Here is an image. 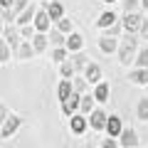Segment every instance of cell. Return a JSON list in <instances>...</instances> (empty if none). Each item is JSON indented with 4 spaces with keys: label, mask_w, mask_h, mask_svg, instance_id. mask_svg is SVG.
<instances>
[{
    "label": "cell",
    "mask_w": 148,
    "mask_h": 148,
    "mask_svg": "<svg viewBox=\"0 0 148 148\" xmlns=\"http://www.w3.org/2000/svg\"><path fill=\"white\" fill-rule=\"evenodd\" d=\"M136 47H138V35H128L121 40V45H119V62L123 64V67H128L131 62H136Z\"/></svg>",
    "instance_id": "cell-1"
},
{
    "label": "cell",
    "mask_w": 148,
    "mask_h": 148,
    "mask_svg": "<svg viewBox=\"0 0 148 148\" xmlns=\"http://www.w3.org/2000/svg\"><path fill=\"white\" fill-rule=\"evenodd\" d=\"M20 123H22V119L17 116V114H8V111L3 109V126H0V136H3V138H10L12 133L20 128Z\"/></svg>",
    "instance_id": "cell-2"
},
{
    "label": "cell",
    "mask_w": 148,
    "mask_h": 148,
    "mask_svg": "<svg viewBox=\"0 0 148 148\" xmlns=\"http://www.w3.org/2000/svg\"><path fill=\"white\" fill-rule=\"evenodd\" d=\"M121 25H123V32H128V35H138V32H141V25H143L141 12H123Z\"/></svg>",
    "instance_id": "cell-3"
},
{
    "label": "cell",
    "mask_w": 148,
    "mask_h": 148,
    "mask_svg": "<svg viewBox=\"0 0 148 148\" xmlns=\"http://www.w3.org/2000/svg\"><path fill=\"white\" fill-rule=\"evenodd\" d=\"M82 96L84 94H77V91H74L72 96H69V99H64V101H59V106H62V114L67 119H72L74 114H77V111H79V104H82Z\"/></svg>",
    "instance_id": "cell-4"
},
{
    "label": "cell",
    "mask_w": 148,
    "mask_h": 148,
    "mask_svg": "<svg viewBox=\"0 0 148 148\" xmlns=\"http://www.w3.org/2000/svg\"><path fill=\"white\" fill-rule=\"evenodd\" d=\"M106 123H109V114L104 109H94L89 114V126L94 131H106Z\"/></svg>",
    "instance_id": "cell-5"
},
{
    "label": "cell",
    "mask_w": 148,
    "mask_h": 148,
    "mask_svg": "<svg viewBox=\"0 0 148 148\" xmlns=\"http://www.w3.org/2000/svg\"><path fill=\"white\" fill-rule=\"evenodd\" d=\"M119 45H121V42H119L114 35H101V37H99V49H101L104 54H114V52H119Z\"/></svg>",
    "instance_id": "cell-6"
},
{
    "label": "cell",
    "mask_w": 148,
    "mask_h": 148,
    "mask_svg": "<svg viewBox=\"0 0 148 148\" xmlns=\"http://www.w3.org/2000/svg\"><path fill=\"white\" fill-rule=\"evenodd\" d=\"M37 12H40V8H37L35 3H30V5L25 8V12H22V15L17 17V20H15V25H17V27H25V25H32V22H35V17H37Z\"/></svg>",
    "instance_id": "cell-7"
},
{
    "label": "cell",
    "mask_w": 148,
    "mask_h": 148,
    "mask_svg": "<svg viewBox=\"0 0 148 148\" xmlns=\"http://www.w3.org/2000/svg\"><path fill=\"white\" fill-rule=\"evenodd\" d=\"M128 82H131L133 86H148V69L143 67H136L128 72Z\"/></svg>",
    "instance_id": "cell-8"
},
{
    "label": "cell",
    "mask_w": 148,
    "mask_h": 148,
    "mask_svg": "<svg viewBox=\"0 0 148 148\" xmlns=\"http://www.w3.org/2000/svg\"><path fill=\"white\" fill-rule=\"evenodd\" d=\"M86 126H89V116H84V114H74L72 119H69V128H72V133H84Z\"/></svg>",
    "instance_id": "cell-9"
},
{
    "label": "cell",
    "mask_w": 148,
    "mask_h": 148,
    "mask_svg": "<svg viewBox=\"0 0 148 148\" xmlns=\"http://www.w3.org/2000/svg\"><path fill=\"white\" fill-rule=\"evenodd\" d=\"M123 121H121V116H116V114H114V116H109V123H106V133H109L111 138H119L123 133Z\"/></svg>",
    "instance_id": "cell-10"
},
{
    "label": "cell",
    "mask_w": 148,
    "mask_h": 148,
    "mask_svg": "<svg viewBox=\"0 0 148 148\" xmlns=\"http://www.w3.org/2000/svg\"><path fill=\"white\" fill-rule=\"evenodd\" d=\"M119 143H121L123 148H138V133L133 131L131 126H128V128H123V133L119 136Z\"/></svg>",
    "instance_id": "cell-11"
},
{
    "label": "cell",
    "mask_w": 148,
    "mask_h": 148,
    "mask_svg": "<svg viewBox=\"0 0 148 148\" xmlns=\"http://www.w3.org/2000/svg\"><path fill=\"white\" fill-rule=\"evenodd\" d=\"M27 5H30V0H15V5H12V10L10 12H3V20H5V22H15L17 20V17H20L22 15V12H25V8Z\"/></svg>",
    "instance_id": "cell-12"
},
{
    "label": "cell",
    "mask_w": 148,
    "mask_h": 148,
    "mask_svg": "<svg viewBox=\"0 0 148 148\" xmlns=\"http://www.w3.org/2000/svg\"><path fill=\"white\" fill-rule=\"evenodd\" d=\"M49 22H52V17H49V12L42 8V10L37 12V17H35V22H32V25H35L37 32H45V35H47V32H49Z\"/></svg>",
    "instance_id": "cell-13"
},
{
    "label": "cell",
    "mask_w": 148,
    "mask_h": 148,
    "mask_svg": "<svg viewBox=\"0 0 148 148\" xmlns=\"http://www.w3.org/2000/svg\"><path fill=\"white\" fill-rule=\"evenodd\" d=\"M84 77H86V82L94 84V86L99 84V82H104V79H101V67H99L96 62H89V67L84 69Z\"/></svg>",
    "instance_id": "cell-14"
},
{
    "label": "cell",
    "mask_w": 148,
    "mask_h": 148,
    "mask_svg": "<svg viewBox=\"0 0 148 148\" xmlns=\"http://www.w3.org/2000/svg\"><path fill=\"white\" fill-rule=\"evenodd\" d=\"M64 47L69 49V54L82 52V47H84V37H82L79 32H72V35H67V45H64Z\"/></svg>",
    "instance_id": "cell-15"
},
{
    "label": "cell",
    "mask_w": 148,
    "mask_h": 148,
    "mask_svg": "<svg viewBox=\"0 0 148 148\" xmlns=\"http://www.w3.org/2000/svg\"><path fill=\"white\" fill-rule=\"evenodd\" d=\"M45 10L49 12L52 22H57V20H62V17H64V5L59 3V0H52V3H45Z\"/></svg>",
    "instance_id": "cell-16"
},
{
    "label": "cell",
    "mask_w": 148,
    "mask_h": 148,
    "mask_svg": "<svg viewBox=\"0 0 148 148\" xmlns=\"http://www.w3.org/2000/svg\"><path fill=\"white\" fill-rule=\"evenodd\" d=\"M109 94H111L109 82H99V84L94 86V99L99 101V104H106V101H109Z\"/></svg>",
    "instance_id": "cell-17"
},
{
    "label": "cell",
    "mask_w": 148,
    "mask_h": 148,
    "mask_svg": "<svg viewBox=\"0 0 148 148\" xmlns=\"http://www.w3.org/2000/svg\"><path fill=\"white\" fill-rule=\"evenodd\" d=\"M35 54H37V49L32 47V42H30V40H25V42H22L20 47L15 49V57H17V59H32Z\"/></svg>",
    "instance_id": "cell-18"
},
{
    "label": "cell",
    "mask_w": 148,
    "mask_h": 148,
    "mask_svg": "<svg viewBox=\"0 0 148 148\" xmlns=\"http://www.w3.org/2000/svg\"><path fill=\"white\" fill-rule=\"evenodd\" d=\"M72 94H74V82L72 79H62L59 86H57V99L64 101V99H69Z\"/></svg>",
    "instance_id": "cell-19"
},
{
    "label": "cell",
    "mask_w": 148,
    "mask_h": 148,
    "mask_svg": "<svg viewBox=\"0 0 148 148\" xmlns=\"http://www.w3.org/2000/svg\"><path fill=\"white\" fill-rule=\"evenodd\" d=\"M3 40H8V42L12 45V47H20L22 42H25V37H22V32H17V30H12V27H5V32H3Z\"/></svg>",
    "instance_id": "cell-20"
},
{
    "label": "cell",
    "mask_w": 148,
    "mask_h": 148,
    "mask_svg": "<svg viewBox=\"0 0 148 148\" xmlns=\"http://www.w3.org/2000/svg\"><path fill=\"white\" fill-rule=\"evenodd\" d=\"M116 22H119V15H116V12H111V10H106V12H101V15H99L96 25H99L101 30H109V27L116 25Z\"/></svg>",
    "instance_id": "cell-21"
},
{
    "label": "cell",
    "mask_w": 148,
    "mask_h": 148,
    "mask_svg": "<svg viewBox=\"0 0 148 148\" xmlns=\"http://www.w3.org/2000/svg\"><path fill=\"white\" fill-rule=\"evenodd\" d=\"M94 109H96V99H94V94H84V96H82V104H79V114L89 116Z\"/></svg>",
    "instance_id": "cell-22"
},
{
    "label": "cell",
    "mask_w": 148,
    "mask_h": 148,
    "mask_svg": "<svg viewBox=\"0 0 148 148\" xmlns=\"http://www.w3.org/2000/svg\"><path fill=\"white\" fill-rule=\"evenodd\" d=\"M30 42H32V47L37 49V54H40V52H45V49H47V45H49V35H45V32H37Z\"/></svg>",
    "instance_id": "cell-23"
},
{
    "label": "cell",
    "mask_w": 148,
    "mask_h": 148,
    "mask_svg": "<svg viewBox=\"0 0 148 148\" xmlns=\"http://www.w3.org/2000/svg\"><path fill=\"white\" fill-rule=\"evenodd\" d=\"M69 59H72V54H69ZM62 62L59 64V74H62V79H74L77 77V67H74V62Z\"/></svg>",
    "instance_id": "cell-24"
},
{
    "label": "cell",
    "mask_w": 148,
    "mask_h": 148,
    "mask_svg": "<svg viewBox=\"0 0 148 148\" xmlns=\"http://www.w3.org/2000/svg\"><path fill=\"white\" fill-rule=\"evenodd\" d=\"M47 35H49V45H54V47H64V45H67V37H64V32H59L57 27H52Z\"/></svg>",
    "instance_id": "cell-25"
},
{
    "label": "cell",
    "mask_w": 148,
    "mask_h": 148,
    "mask_svg": "<svg viewBox=\"0 0 148 148\" xmlns=\"http://www.w3.org/2000/svg\"><path fill=\"white\" fill-rule=\"evenodd\" d=\"M72 62H74V67H77V72H84V69L89 67V57H86L84 52H74L72 54Z\"/></svg>",
    "instance_id": "cell-26"
},
{
    "label": "cell",
    "mask_w": 148,
    "mask_h": 148,
    "mask_svg": "<svg viewBox=\"0 0 148 148\" xmlns=\"http://www.w3.org/2000/svg\"><path fill=\"white\" fill-rule=\"evenodd\" d=\"M49 57H52V62L62 64V62H67V59H69V49H67V47H54Z\"/></svg>",
    "instance_id": "cell-27"
},
{
    "label": "cell",
    "mask_w": 148,
    "mask_h": 148,
    "mask_svg": "<svg viewBox=\"0 0 148 148\" xmlns=\"http://www.w3.org/2000/svg\"><path fill=\"white\" fill-rule=\"evenodd\" d=\"M136 116H138V121H148V96H143V99L138 101V106H136Z\"/></svg>",
    "instance_id": "cell-28"
},
{
    "label": "cell",
    "mask_w": 148,
    "mask_h": 148,
    "mask_svg": "<svg viewBox=\"0 0 148 148\" xmlns=\"http://www.w3.org/2000/svg\"><path fill=\"white\" fill-rule=\"evenodd\" d=\"M54 27H57L59 32H64V35H72V32H74V25H72V20H69V17L57 20V22H54Z\"/></svg>",
    "instance_id": "cell-29"
},
{
    "label": "cell",
    "mask_w": 148,
    "mask_h": 148,
    "mask_svg": "<svg viewBox=\"0 0 148 148\" xmlns=\"http://www.w3.org/2000/svg\"><path fill=\"white\" fill-rule=\"evenodd\" d=\"M74 91L77 94H86V89H89V82H86V77H74Z\"/></svg>",
    "instance_id": "cell-30"
},
{
    "label": "cell",
    "mask_w": 148,
    "mask_h": 148,
    "mask_svg": "<svg viewBox=\"0 0 148 148\" xmlns=\"http://www.w3.org/2000/svg\"><path fill=\"white\" fill-rule=\"evenodd\" d=\"M10 47H12V45L8 42V40H3V42H0V62H3V64L10 62Z\"/></svg>",
    "instance_id": "cell-31"
},
{
    "label": "cell",
    "mask_w": 148,
    "mask_h": 148,
    "mask_svg": "<svg viewBox=\"0 0 148 148\" xmlns=\"http://www.w3.org/2000/svg\"><path fill=\"white\" fill-rule=\"evenodd\" d=\"M136 67H143V69H148V47H141V49H138Z\"/></svg>",
    "instance_id": "cell-32"
},
{
    "label": "cell",
    "mask_w": 148,
    "mask_h": 148,
    "mask_svg": "<svg viewBox=\"0 0 148 148\" xmlns=\"http://www.w3.org/2000/svg\"><path fill=\"white\" fill-rule=\"evenodd\" d=\"M121 5H123V12H138L141 0H121Z\"/></svg>",
    "instance_id": "cell-33"
},
{
    "label": "cell",
    "mask_w": 148,
    "mask_h": 148,
    "mask_svg": "<svg viewBox=\"0 0 148 148\" xmlns=\"http://www.w3.org/2000/svg\"><path fill=\"white\" fill-rule=\"evenodd\" d=\"M20 32H22V37H25V40H32V37L37 35L35 25H25V27H20Z\"/></svg>",
    "instance_id": "cell-34"
},
{
    "label": "cell",
    "mask_w": 148,
    "mask_h": 148,
    "mask_svg": "<svg viewBox=\"0 0 148 148\" xmlns=\"http://www.w3.org/2000/svg\"><path fill=\"white\" fill-rule=\"evenodd\" d=\"M101 148H119V141H116V138H111V136H106L104 141H101Z\"/></svg>",
    "instance_id": "cell-35"
},
{
    "label": "cell",
    "mask_w": 148,
    "mask_h": 148,
    "mask_svg": "<svg viewBox=\"0 0 148 148\" xmlns=\"http://www.w3.org/2000/svg\"><path fill=\"white\" fill-rule=\"evenodd\" d=\"M12 5H15V0H0V8H3V12H10Z\"/></svg>",
    "instance_id": "cell-36"
},
{
    "label": "cell",
    "mask_w": 148,
    "mask_h": 148,
    "mask_svg": "<svg viewBox=\"0 0 148 148\" xmlns=\"http://www.w3.org/2000/svg\"><path fill=\"white\" fill-rule=\"evenodd\" d=\"M138 35L148 37V20H146V17H143V25H141V32H138Z\"/></svg>",
    "instance_id": "cell-37"
},
{
    "label": "cell",
    "mask_w": 148,
    "mask_h": 148,
    "mask_svg": "<svg viewBox=\"0 0 148 148\" xmlns=\"http://www.w3.org/2000/svg\"><path fill=\"white\" fill-rule=\"evenodd\" d=\"M141 8H143V10H148V0H141Z\"/></svg>",
    "instance_id": "cell-38"
},
{
    "label": "cell",
    "mask_w": 148,
    "mask_h": 148,
    "mask_svg": "<svg viewBox=\"0 0 148 148\" xmlns=\"http://www.w3.org/2000/svg\"><path fill=\"white\" fill-rule=\"evenodd\" d=\"M84 148H96V146H94V143H91V141H89V143H86V146H84Z\"/></svg>",
    "instance_id": "cell-39"
},
{
    "label": "cell",
    "mask_w": 148,
    "mask_h": 148,
    "mask_svg": "<svg viewBox=\"0 0 148 148\" xmlns=\"http://www.w3.org/2000/svg\"><path fill=\"white\" fill-rule=\"evenodd\" d=\"M101 3H109V5H111V3H116V0H101Z\"/></svg>",
    "instance_id": "cell-40"
},
{
    "label": "cell",
    "mask_w": 148,
    "mask_h": 148,
    "mask_svg": "<svg viewBox=\"0 0 148 148\" xmlns=\"http://www.w3.org/2000/svg\"><path fill=\"white\" fill-rule=\"evenodd\" d=\"M45 3H52V0H45Z\"/></svg>",
    "instance_id": "cell-41"
}]
</instances>
